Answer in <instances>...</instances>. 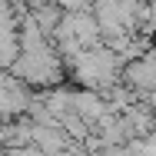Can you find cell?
I'll list each match as a JSON object with an SVG mask.
<instances>
[{"instance_id": "6da1fadb", "label": "cell", "mask_w": 156, "mask_h": 156, "mask_svg": "<svg viewBox=\"0 0 156 156\" xmlns=\"http://www.w3.org/2000/svg\"><path fill=\"white\" fill-rule=\"evenodd\" d=\"M126 83L129 87H136L140 93L150 96L156 93V50H146V57H140V60H133V63H126Z\"/></svg>"}, {"instance_id": "7a4b0ae2", "label": "cell", "mask_w": 156, "mask_h": 156, "mask_svg": "<svg viewBox=\"0 0 156 156\" xmlns=\"http://www.w3.org/2000/svg\"><path fill=\"white\" fill-rule=\"evenodd\" d=\"M146 30L156 33V7H153V10H146Z\"/></svg>"}]
</instances>
